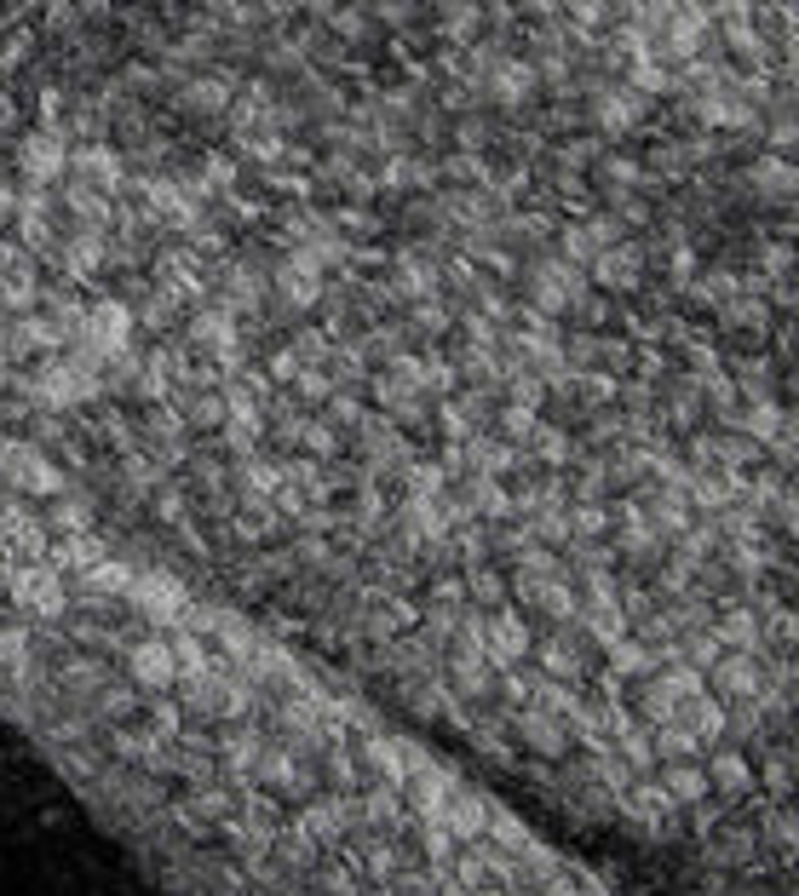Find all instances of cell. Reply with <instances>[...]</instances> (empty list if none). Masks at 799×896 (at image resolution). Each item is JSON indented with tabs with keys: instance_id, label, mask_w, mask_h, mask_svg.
<instances>
[{
	"instance_id": "cell-1",
	"label": "cell",
	"mask_w": 799,
	"mask_h": 896,
	"mask_svg": "<svg viewBox=\"0 0 799 896\" xmlns=\"http://www.w3.org/2000/svg\"><path fill=\"white\" fill-rule=\"evenodd\" d=\"M512 730H517V747L535 752V759H547V764H564L570 752H575L570 724H564V719H552V712H541L535 701H529V707L512 719Z\"/></svg>"
},
{
	"instance_id": "cell-4",
	"label": "cell",
	"mask_w": 799,
	"mask_h": 896,
	"mask_svg": "<svg viewBox=\"0 0 799 896\" xmlns=\"http://www.w3.org/2000/svg\"><path fill=\"white\" fill-rule=\"evenodd\" d=\"M541 667L552 672V679H564V672L575 679V649H564V644H547V649H541Z\"/></svg>"
},
{
	"instance_id": "cell-3",
	"label": "cell",
	"mask_w": 799,
	"mask_h": 896,
	"mask_svg": "<svg viewBox=\"0 0 799 896\" xmlns=\"http://www.w3.org/2000/svg\"><path fill=\"white\" fill-rule=\"evenodd\" d=\"M138 679H145V684H155V689H162L167 679H173V656H167V649L162 644H145V649H138Z\"/></svg>"
},
{
	"instance_id": "cell-2",
	"label": "cell",
	"mask_w": 799,
	"mask_h": 896,
	"mask_svg": "<svg viewBox=\"0 0 799 896\" xmlns=\"http://www.w3.org/2000/svg\"><path fill=\"white\" fill-rule=\"evenodd\" d=\"M713 679L725 684V696H736V701H748V696H759V689H765V679H759V667H753L748 649H742V656H731V661H719Z\"/></svg>"
}]
</instances>
